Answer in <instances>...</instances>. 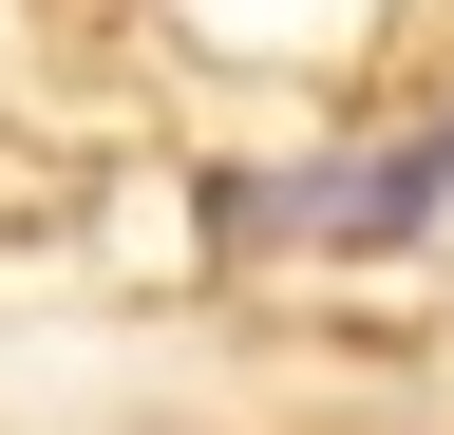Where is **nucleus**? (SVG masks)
<instances>
[{"label":"nucleus","mask_w":454,"mask_h":435,"mask_svg":"<svg viewBox=\"0 0 454 435\" xmlns=\"http://www.w3.org/2000/svg\"><path fill=\"white\" fill-rule=\"evenodd\" d=\"M284 228H303V246H417V228H454V95L397 114L379 151H340V171H303Z\"/></svg>","instance_id":"f257e3e1"}]
</instances>
